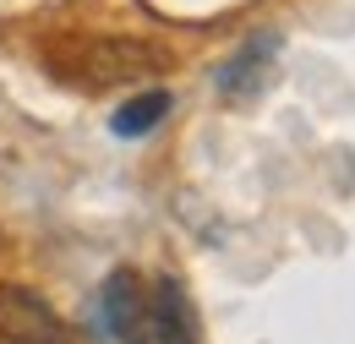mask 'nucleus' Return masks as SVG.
Masks as SVG:
<instances>
[{"mask_svg":"<svg viewBox=\"0 0 355 344\" xmlns=\"http://www.w3.org/2000/svg\"><path fill=\"white\" fill-rule=\"evenodd\" d=\"M55 71L77 77L83 87H121V83H153L164 77L175 60L170 49L153 39H132V33H98V39H77L60 55H49Z\"/></svg>","mask_w":355,"mask_h":344,"instance_id":"f257e3e1","label":"nucleus"},{"mask_svg":"<svg viewBox=\"0 0 355 344\" xmlns=\"http://www.w3.org/2000/svg\"><path fill=\"white\" fill-rule=\"evenodd\" d=\"M0 339L6 344H66V322L39 290L0 284Z\"/></svg>","mask_w":355,"mask_h":344,"instance_id":"f03ea898","label":"nucleus"},{"mask_svg":"<svg viewBox=\"0 0 355 344\" xmlns=\"http://www.w3.org/2000/svg\"><path fill=\"white\" fill-rule=\"evenodd\" d=\"M98 317L121 344H148V284L132 268H115L98 290Z\"/></svg>","mask_w":355,"mask_h":344,"instance_id":"7ed1b4c3","label":"nucleus"},{"mask_svg":"<svg viewBox=\"0 0 355 344\" xmlns=\"http://www.w3.org/2000/svg\"><path fill=\"white\" fill-rule=\"evenodd\" d=\"M197 311L186 301L180 279H153L148 284V344H197Z\"/></svg>","mask_w":355,"mask_h":344,"instance_id":"20e7f679","label":"nucleus"},{"mask_svg":"<svg viewBox=\"0 0 355 344\" xmlns=\"http://www.w3.org/2000/svg\"><path fill=\"white\" fill-rule=\"evenodd\" d=\"M273 60H279V39H273V33H252V39H246L219 66V77H214V83H219L224 98H252V93H263Z\"/></svg>","mask_w":355,"mask_h":344,"instance_id":"39448f33","label":"nucleus"},{"mask_svg":"<svg viewBox=\"0 0 355 344\" xmlns=\"http://www.w3.org/2000/svg\"><path fill=\"white\" fill-rule=\"evenodd\" d=\"M164 115H170V93H164V87H142L137 98H126V104L110 115V131H115V137H148Z\"/></svg>","mask_w":355,"mask_h":344,"instance_id":"423d86ee","label":"nucleus"}]
</instances>
